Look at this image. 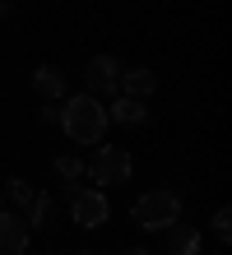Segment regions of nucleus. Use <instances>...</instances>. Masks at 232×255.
I'll return each instance as SVG.
<instances>
[{"mask_svg":"<svg viewBox=\"0 0 232 255\" xmlns=\"http://www.w3.org/2000/svg\"><path fill=\"white\" fill-rule=\"evenodd\" d=\"M60 116V130H65V139H74V144H102V134H107V107L93 93H74V98H65V107L56 112Z\"/></svg>","mask_w":232,"mask_h":255,"instance_id":"obj_1","label":"nucleus"},{"mask_svg":"<svg viewBox=\"0 0 232 255\" xmlns=\"http://www.w3.org/2000/svg\"><path fill=\"white\" fill-rule=\"evenodd\" d=\"M177 218H181V200L172 190H149V195H139L135 209H130V223L144 228V232H163L167 223H177Z\"/></svg>","mask_w":232,"mask_h":255,"instance_id":"obj_2","label":"nucleus"},{"mask_svg":"<svg viewBox=\"0 0 232 255\" xmlns=\"http://www.w3.org/2000/svg\"><path fill=\"white\" fill-rule=\"evenodd\" d=\"M93 176V186H126L135 176V158L130 148H116V144H98V153H93V162L84 167Z\"/></svg>","mask_w":232,"mask_h":255,"instance_id":"obj_3","label":"nucleus"},{"mask_svg":"<svg viewBox=\"0 0 232 255\" xmlns=\"http://www.w3.org/2000/svg\"><path fill=\"white\" fill-rule=\"evenodd\" d=\"M70 214L79 228H102L107 218H112V204H107V195L102 190H74V200H70Z\"/></svg>","mask_w":232,"mask_h":255,"instance_id":"obj_4","label":"nucleus"},{"mask_svg":"<svg viewBox=\"0 0 232 255\" xmlns=\"http://www.w3.org/2000/svg\"><path fill=\"white\" fill-rule=\"evenodd\" d=\"M116 79H121V61H116V56H93V61L84 65V84H88L93 98L116 93Z\"/></svg>","mask_w":232,"mask_h":255,"instance_id":"obj_5","label":"nucleus"},{"mask_svg":"<svg viewBox=\"0 0 232 255\" xmlns=\"http://www.w3.org/2000/svg\"><path fill=\"white\" fill-rule=\"evenodd\" d=\"M33 242V228H28L23 214H0V255H23Z\"/></svg>","mask_w":232,"mask_h":255,"instance_id":"obj_6","label":"nucleus"},{"mask_svg":"<svg viewBox=\"0 0 232 255\" xmlns=\"http://www.w3.org/2000/svg\"><path fill=\"white\" fill-rule=\"evenodd\" d=\"M153 88H158V74L144 70V65H135V70H121V79H116V93L121 98H153Z\"/></svg>","mask_w":232,"mask_h":255,"instance_id":"obj_7","label":"nucleus"},{"mask_svg":"<svg viewBox=\"0 0 232 255\" xmlns=\"http://www.w3.org/2000/svg\"><path fill=\"white\" fill-rule=\"evenodd\" d=\"M33 88H37L42 102H60L65 98V74H60L56 65H37L33 70Z\"/></svg>","mask_w":232,"mask_h":255,"instance_id":"obj_8","label":"nucleus"},{"mask_svg":"<svg viewBox=\"0 0 232 255\" xmlns=\"http://www.w3.org/2000/svg\"><path fill=\"white\" fill-rule=\"evenodd\" d=\"M167 251H172V255H200V232L195 228H186V223L177 218V223H167Z\"/></svg>","mask_w":232,"mask_h":255,"instance_id":"obj_9","label":"nucleus"},{"mask_svg":"<svg viewBox=\"0 0 232 255\" xmlns=\"http://www.w3.org/2000/svg\"><path fill=\"white\" fill-rule=\"evenodd\" d=\"M144 102L139 98H116L112 107H107V121H116V126H144Z\"/></svg>","mask_w":232,"mask_h":255,"instance_id":"obj_10","label":"nucleus"},{"mask_svg":"<svg viewBox=\"0 0 232 255\" xmlns=\"http://www.w3.org/2000/svg\"><path fill=\"white\" fill-rule=\"evenodd\" d=\"M60 209H56V195H33L28 204V228H56Z\"/></svg>","mask_w":232,"mask_h":255,"instance_id":"obj_11","label":"nucleus"},{"mask_svg":"<svg viewBox=\"0 0 232 255\" xmlns=\"http://www.w3.org/2000/svg\"><path fill=\"white\" fill-rule=\"evenodd\" d=\"M0 195L14 204V214H28V204H33V186H28L23 176H9V181L0 186Z\"/></svg>","mask_w":232,"mask_h":255,"instance_id":"obj_12","label":"nucleus"},{"mask_svg":"<svg viewBox=\"0 0 232 255\" xmlns=\"http://www.w3.org/2000/svg\"><path fill=\"white\" fill-rule=\"evenodd\" d=\"M56 176H60V181H65V186H74V181H79V176H84V162L74 158V153L56 158Z\"/></svg>","mask_w":232,"mask_h":255,"instance_id":"obj_13","label":"nucleus"},{"mask_svg":"<svg viewBox=\"0 0 232 255\" xmlns=\"http://www.w3.org/2000/svg\"><path fill=\"white\" fill-rule=\"evenodd\" d=\"M214 232H219V242H232V209H219V214H214Z\"/></svg>","mask_w":232,"mask_h":255,"instance_id":"obj_14","label":"nucleus"},{"mask_svg":"<svg viewBox=\"0 0 232 255\" xmlns=\"http://www.w3.org/2000/svg\"><path fill=\"white\" fill-rule=\"evenodd\" d=\"M126 255H153V251H144V246H135V251H126Z\"/></svg>","mask_w":232,"mask_h":255,"instance_id":"obj_15","label":"nucleus"},{"mask_svg":"<svg viewBox=\"0 0 232 255\" xmlns=\"http://www.w3.org/2000/svg\"><path fill=\"white\" fill-rule=\"evenodd\" d=\"M79 255H102V251H79Z\"/></svg>","mask_w":232,"mask_h":255,"instance_id":"obj_16","label":"nucleus"},{"mask_svg":"<svg viewBox=\"0 0 232 255\" xmlns=\"http://www.w3.org/2000/svg\"><path fill=\"white\" fill-rule=\"evenodd\" d=\"M0 204H5V195H0Z\"/></svg>","mask_w":232,"mask_h":255,"instance_id":"obj_17","label":"nucleus"},{"mask_svg":"<svg viewBox=\"0 0 232 255\" xmlns=\"http://www.w3.org/2000/svg\"><path fill=\"white\" fill-rule=\"evenodd\" d=\"M0 14H5V5H0Z\"/></svg>","mask_w":232,"mask_h":255,"instance_id":"obj_18","label":"nucleus"}]
</instances>
